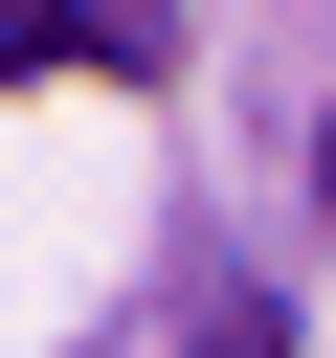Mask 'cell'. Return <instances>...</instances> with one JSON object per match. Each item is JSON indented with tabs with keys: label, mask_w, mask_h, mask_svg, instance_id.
<instances>
[{
	"label": "cell",
	"mask_w": 336,
	"mask_h": 358,
	"mask_svg": "<svg viewBox=\"0 0 336 358\" xmlns=\"http://www.w3.org/2000/svg\"><path fill=\"white\" fill-rule=\"evenodd\" d=\"M314 201H336V134H314Z\"/></svg>",
	"instance_id": "obj_2"
},
{
	"label": "cell",
	"mask_w": 336,
	"mask_h": 358,
	"mask_svg": "<svg viewBox=\"0 0 336 358\" xmlns=\"http://www.w3.org/2000/svg\"><path fill=\"white\" fill-rule=\"evenodd\" d=\"M45 45H67V67H157L179 0H0V67H45Z\"/></svg>",
	"instance_id": "obj_1"
}]
</instances>
